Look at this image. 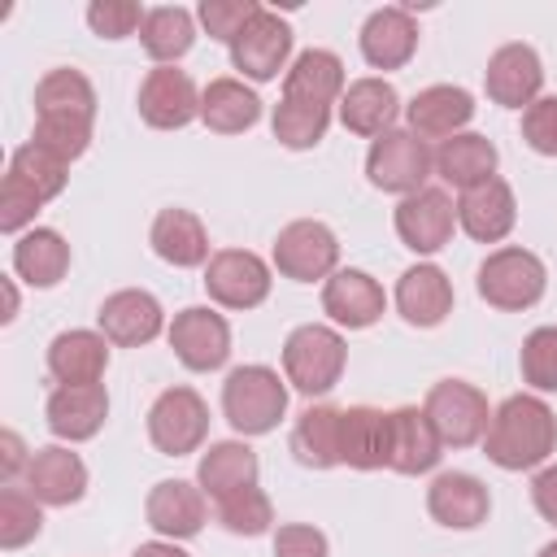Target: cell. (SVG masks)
<instances>
[{
	"instance_id": "obj_1",
	"label": "cell",
	"mask_w": 557,
	"mask_h": 557,
	"mask_svg": "<svg viewBox=\"0 0 557 557\" xmlns=\"http://www.w3.org/2000/svg\"><path fill=\"white\" fill-rule=\"evenodd\" d=\"M483 453L500 470H535L557 453V413L544 396L518 392L492 409Z\"/></svg>"
},
{
	"instance_id": "obj_2",
	"label": "cell",
	"mask_w": 557,
	"mask_h": 557,
	"mask_svg": "<svg viewBox=\"0 0 557 557\" xmlns=\"http://www.w3.org/2000/svg\"><path fill=\"white\" fill-rule=\"evenodd\" d=\"M222 413L235 435H270L287 413V379L274 366H235L222 383Z\"/></svg>"
},
{
	"instance_id": "obj_3",
	"label": "cell",
	"mask_w": 557,
	"mask_h": 557,
	"mask_svg": "<svg viewBox=\"0 0 557 557\" xmlns=\"http://www.w3.org/2000/svg\"><path fill=\"white\" fill-rule=\"evenodd\" d=\"M348 361V344L335 326L322 322H305L283 339V379L300 392V396H326Z\"/></svg>"
},
{
	"instance_id": "obj_4",
	"label": "cell",
	"mask_w": 557,
	"mask_h": 557,
	"mask_svg": "<svg viewBox=\"0 0 557 557\" xmlns=\"http://www.w3.org/2000/svg\"><path fill=\"white\" fill-rule=\"evenodd\" d=\"M479 296L492 305V309H505V313H522L531 305H540L544 287H548V270L544 261L531 252V248H496L483 257L479 265V278H474Z\"/></svg>"
},
{
	"instance_id": "obj_5",
	"label": "cell",
	"mask_w": 557,
	"mask_h": 557,
	"mask_svg": "<svg viewBox=\"0 0 557 557\" xmlns=\"http://www.w3.org/2000/svg\"><path fill=\"white\" fill-rule=\"evenodd\" d=\"M435 170V152L426 148V139H418L409 126L400 131H387L379 139H370V152H366V178L379 187V191H392V196H413L426 187Z\"/></svg>"
},
{
	"instance_id": "obj_6",
	"label": "cell",
	"mask_w": 557,
	"mask_h": 557,
	"mask_svg": "<svg viewBox=\"0 0 557 557\" xmlns=\"http://www.w3.org/2000/svg\"><path fill=\"white\" fill-rule=\"evenodd\" d=\"M431 426L440 431L444 448H470L487 435V422H492V409H487V396L466 383V379H440L431 383L426 400H422Z\"/></svg>"
},
{
	"instance_id": "obj_7",
	"label": "cell",
	"mask_w": 557,
	"mask_h": 557,
	"mask_svg": "<svg viewBox=\"0 0 557 557\" xmlns=\"http://www.w3.org/2000/svg\"><path fill=\"white\" fill-rule=\"evenodd\" d=\"M274 270L292 283H326L339 270V239L318 218H296L274 239Z\"/></svg>"
},
{
	"instance_id": "obj_8",
	"label": "cell",
	"mask_w": 557,
	"mask_h": 557,
	"mask_svg": "<svg viewBox=\"0 0 557 557\" xmlns=\"http://www.w3.org/2000/svg\"><path fill=\"white\" fill-rule=\"evenodd\" d=\"M209 435V405L196 387H165L148 405V440L161 457H187Z\"/></svg>"
},
{
	"instance_id": "obj_9",
	"label": "cell",
	"mask_w": 557,
	"mask_h": 557,
	"mask_svg": "<svg viewBox=\"0 0 557 557\" xmlns=\"http://www.w3.org/2000/svg\"><path fill=\"white\" fill-rule=\"evenodd\" d=\"M174 357L196 370V374H209V370H222L226 357H231V326L218 309L209 305H187L174 313L170 331H165Z\"/></svg>"
},
{
	"instance_id": "obj_10",
	"label": "cell",
	"mask_w": 557,
	"mask_h": 557,
	"mask_svg": "<svg viewBox=\"0 0 557 557\" xmlns=\"http://www.w3.org/2000/svg\"><path fill=\"white\" fill-rule=\"evenodd\" d=\"M270 265L248 248H218L205 265V292L222 309H257L270 296Z\"/></svg>"
},
{
	"instance_id": "obj_11",
	"label": "cell",
	"mask_w": 557,
	"mask_h": 557,
	"mask_svg": "<svg viewBox=\"0 0 557 557\" xmlns=\"http://www.w3.org/2000/svg\"><path fill=\"white\" fill-rule=\"evenodd\" d=\"M392 226L400 235V244L418 257H431L440 252L448 239H453V226H457V205L444 187H422L413 196H405L392 213Z\"/></svg>"
},
{
	"instance_id": "obj_12",
	"label": "cell",
	"mask_w": 557,
	"mask_h": 557,
	"mask_svg": "<svg viewBox=\"0 0 557 557\" xmlns=\"http://www.w3.org/2000/svg\"><path fill=\"white\" fill-rule=\"evenodd\" d=\"M139 117L152 126V131H183L187 122L200 117V91L191 83L187 70H174V65H157L144 74L139 83Z\"/></svg>"
},
{
	"instance_id": "obj_13",
	"label": "cell",
	"mask_w": 557,
	"mask_h": 557,
	"mask_svg": "<svg viewBox=\"0 0 557 557\" xmlns=\"http://www.w3.org/2000/svg\"><path fill=\"white\" fill-rule=\"evenodd\" d=\"M483 87H487V100L500 104V109H527L540 100V87H544V61L531 44H500L492 57H487V70H483Z\"/></svg>"
},
{
	"instance_id": "obj_14",
	"label": "cell",
	"mask_w": 557,
	"mask_h": 557,
	"mask_svg": "<svg viewBox=\"0 0 557 557\" xmlns=\"http://www.w3.org/2000/svg\"><path fill=\"white\" fill-rule=\"evenodd\" d=\"M287 57H292V26H287V17H278L274 9H261V13L244 26V35L231 44V65H235L244 78H252V83L278 78V70L287 65Z\"/></svg>"
},
{
	"instance_id": "obj_15",
	"label": "cell",
	"mask_w": 557,
	"mask_h": 557,
	"mask_svg": "<svg viewBox=\"0 0 557 557\" xmlns=\"http://www.w3.org/2000/svg\"><path fill=\"white\" fill-rule=\"evenodd\" d=\"M96 322H100L104 339L117 344V348H139V344H152L161 331H170L161 300L144 287H122V292L104 296Z\"/></svg>"
},
{
	"instance_id": "obj_16",
	"label": "cell",
	"mask_w": 557,
	"mask_h": 557,
	"mask_svg": "<svg viewBox=\"0 0 557 557\" xmlns=\"http://www.w3.org/2000/svg\"><path fill=\"white\" fill-rule=\"evenodd\" d=\"M44 418H48V431L57 440L83 444V440H91L104 426V418H109V392H104V383H57L48 392Z\"/></svg>"
},
{
	"instance_id": "obj_17",
	"label": "cell",
	"mask_w": 557,
	"mask_h": 557,
	"mask_svg": "<svg viewBox=\"0 0 557 557\" xmlns=\"http://www.w3.org/2000/svg\"><path fill=\"white\" fill-rule=\"evenodd\" d=\"M22 479H26V492L39 505H48V509H65V505L83 500V492H87V466L65 444L35 448L30 453V466L22 470Z\"/></svg>"
},
{
	"instance_id": "obj_18",
	"label": "cell",
	"mask_w": 557,
	"mask_h": 557,
	"mask_svg": "<svg viewBox=\"0 0 557 557\" xmlns=\"http://www.w3.org/2000/svg\"><path fill=\"white\" fill-rule=\"evenodd\" d=\"M144 518L148 527L161 535V540H191L205 531V518H209V505H205V492L200 483H187V479H161L148 500H144Z\"/></svg>"
},
{
	"instance_id": "obj_19",
	"label": "cell",
	"mask_w": 557,
	"mask_h": 557,
	"mask_svg": "<svg viewBox=\"0 0 557 557\" xmlns=\"http://www.w3.org/2000/svg\"><path fill=\"white\" fill-rule=\"evenodd\" d=\"M426 513L448 531H474L487 522L492 496H487L483 479H474L466 470H444L426 487Z\"/></svg>"
},
{
	"instance_id": "obj_20",
	"label": "cell",
	"mask_w": 557,
	"mask_h": 557,
	"mask_svg": "<svg viewBox=\"0 0 557 557\" xmlns=\"http://www.w3.org/2000/svg\"><path fill=\"white\" fill-rule=\"evenodd\" d=\"M383 309H387V296H383L379 278L366 274V270H335L322 283V313L335 326L366 331V326H374L383 318Z\"/></svg>"
},
{
	"instance_id": "obj_21",
	"label": "cell",
	"mask_w": 557,
	"mask_h": 557,
	"mask_svg": "<svg viewBox=\"0 0 557 557\" xmlns=\"http://www.w3.org/2000/svg\"><path fill=\"white\" fill-rule=\"evenodd\" d=\"M474 117V96L466 87H453V83H435V87H422L409 104H405V122L418 139H453L470 126Z\"/></svg>"
},
{
	"instance_id": "obj_22",
	"label": "cell",
	"mask_w": 557,
	"mask_h": 557,
	"mask_svg": "<svg viewBox=\"0 0 557 557\" xmlns=\"http://www.w3.org/2000/svg\"><path fill=\"white\" fill-rule=\"evenodd\" d=\"M513 222H518V200L505 178H487V183L461 191V200H457V226L474 244H500L513 231Z\"/></svg>"
},
{
	"instance_id": "obj_23",
	"label": "cell",
	"mask_w": 557,
	"mask_h": 557,
	"mask_svg": "<svg viewBox=\"0 0 557 557\" xmlns=\"http://www.w3.org/2000/svg\"><path fill=\"white\" fill-rule=\"evenodd\" d=\"M357 39H361V57H366L370 70H400L418 52V22H413L409 9L387 4V9H374L361 22Z\"/></svg>"
},
{
	"instance_id": "obj_24",
	"label": "cell",
	"mask_w": 557,
	"mask_h": 557,
	"mask_svg": "<svg viewBox=\"0 0 557 557\" xmlns=\"http://www.w3.org/2000/svg\"><path fill=\"white\" fill-rule=\"evenodd\" d=\"M396 313L418 331L440 326L453 313V278L431 261L409 265L396 283Z\"/></svg>"
},
{
	"instance_id": "obj_25",
	"label": "cell",
	"mask_w": 557,
	"mask_h": 557,
	"mask_svg": "<svg viewBox=\"0 0 557 557\" xmlns=\"http://www.w3.org/2000/svg\"><path fill=\"white\" fill-rule=\"evenodd\" d=\"M396 117H400V96H396V87L387 78H374V74L357 78L339 96V122L352 135L379 139V135L396 131Z\"/></svg>"
},
{
	"instance_id": "obj_26",
	"label": "cell",
	"mask_w": 557,
	"mask_h": 557,
	"mask_svg": "<svg viewBox=\"0 0 557 557\" xmlns=\"http://www.w3.org/2000/svg\"><path fill=\"white\" fill-rule=\"evenodd\" d=\"M148 244L152 252L174 265V270H196V265H209V231L205 222L191 213V209H161L152 218V231H148Z\"/></svg>"
},
{
	"instance_id": "obj_27",
	"label": "cell",
	"mask_w": 557,
	"mask_h": 557,
	"mask_svg": "<svg viewBox=\"0 0 557 557\" xmlns=\"http://www.w3.org/2000/svg\"><path fill=\"white\" fill-rule=\"evenodd\" d=\"M344 96V61L326 48H305L283 74V100L331 109Z\"/></svg>"
},
{
	"instance_id": "obj_28",
	"label": "cell",
	"mask_w": 557,
	"mask_h": 557,
	"mask_svg": "<svg viewBox=\"0 0 557 557\" xmlns=\"http://www.w3.org/2000/svg\"><path fill=\"white\" fill-rule=\"evenodd\" d=\"M292 453L309 470L344 466V409L339 405H309L292 426Z\"/></svg>"
},
{
	"instance_id": "obj_29",
	"label": "cell",
	"mask_w": 557,
	"mask_h": 557,
	"mask_svg": "<svg viewBox=\"0 0 557 557\" xmlns=\"http://www.w3.org/2000/svg\"><path fill=\"white\" fill-rule=\"evenodd\" d=\"M444 457V440L440 431L431 426L426 409L418 405H400L392 409V466L396 474H426L435 470Z\"/></svg>"
},
{
	"instance_id": "obj_30",
	"label": "cell",
	"mask_w": 557,
	"mask_h": 557,
	"mask_svg": "<svg viewBox=\"0 0 557 557\" xmlns=\"http://www.w3.org/2000/svg\"><path fill=\"white\" fill-rule=\"evenodd\" d=\"M109 370V339L104 331H61L48 344V374L57 383H100Z\"/></svg>"
},
{
	"instance_id": "obj_31",
	"label": "cell",
	"mask_w": 557,
	"mask_h": 557,
	"mask_svg": "<svg viewBox=\"0 0 557 557\" xmlns=\"http://www.w3.org/2000/svg\"><path fill=\"white\" fill-rule=\"evenodd\" d=\"M496 161H500L496 144L479 131H461L435 148V174L457 191H470V187L496 178Z\"/></svg>"
},
{
	"instance_id": "obj_32",
	"label": "cell",
	"mask_w": 557,
	"mask_h": 557,
	"mask_svg": "<svg viewBox=\"0 0 557 557\" xmlns=\"http://www.w3.org/2000/svg\"><path fill=\"white\" fill-rule=\"evenodd\" d=\"M344 466L348 470L392 466V413H383L374 405L344 409Z\"/></svg>"
},
{
	"instance_id": "obj_33",
	"label": "cell",
	"mask_w": 557,
	"mask_h": 557,
	"mask_svg": "<svg viewBox=\"0 0 557 557\" xmlns=\"http://www.w3.org/2000/svg\"><path fill=\"white\" fill-rule=\"evenodd\" d=\"M200 122L218 135H244L261 122V96L244 78H209L200 91Z\"/></svg>"
},
{
	"instance_id": "obj_34",
	"label": "cell",
	"mask_w": 557,
	"mask_h": 557,
	"mask_svg": "<svg viewBox=\"0 0 557 557\" xmlns=\"http://www.w3.org/2000/svg\"><path fill=\"white\" fill-rule=\"evenodd\" d=\"M13 274L30 287H57L70 274V244L52 226H30L13 244Z\"/></svg>"
},
{
	"instance_id": "obj_35",
	"label": "cell",
	"mask_w": 557,
	"mask_h": 557,
	"mask_svg": "<svg viewBox=\"0 0 557 557\" xmlns=\"http://www.w3.org/2000/svg\"><path fill=\"white\" fill-rule=\"evenodd\" d=\"M257 453L244 444V440H218L200 453V466H196V483L205 496L222 500L239 487H252L257 483Z\"/></svg>"
},
{
	"instance_id": "obj_36",
	"label": "cell",
	"mask_w": 557,
	"mask_h": 557,
	"mask_svg": "<svg viewBox=\"0 0 557 557\" xmlns=\"http://www.w3.org/2000/svg\"><path fill=\"white\" fill-rule=\"evenodd\" d=\"M35 117H83L96 122V87L87 74L61 65L48 70L35 87Z\"/></svg>"
},
{
	"instance_id": "obj_37",
	"label": "cell",
	"mask_w": 557,
	"mask_h": 557,
	"mask_svg": "<svg viewBox=\"0 0 557 557\" xmlns=\"http://www.w3.org/2000/svg\"><path fill=\"white\" fill-rule=\"evenodd\" d=\"M139 44H144V52H148L157 65H174V61L187 57L191 44H196V13L183 9V4L148 9L144 26H139Z\"/></svg>"
},
{
	"instance_id": "obj_38",
	"label": "cell",
	"mask_w": 557,
	"mask_h": 557,
	"mask_svg": "<svg viewBox=\"0 0 557 557\" xmlns=\"http://www.w3.org/2000/svg\"><path fill=\"white\" fill-rule=\"evenodd\" d=\"M4 174H13L17 183H26V187L48 205L52 196H61V191H65L70 165H65L61 157H52L48 148H39L35 139H26L22 148H13V157H9V170H4Z\"/></svg>"
},
{
	"instance_id": "obj_39",
	"label": "cell",
	"mask_w": 557,
	"mask_h": 557,
	"mask_svg": "<svg viewBox=\"0 0 557 557\" xmlns=\"http://www.w3.org/2000/svg\"><path fill=\"white\" fill-rule=\"evenodd\" d=\"M326 126H331V109H313V104H296V100H278L274 113H270V131L283 148H318L326 139Z\"/></svg>"
},
{
	"instance_id": "obj_40",
	"label": "cell",
	"mask_w": 557,
	"mask_h": 557,
	"mask_svg": "<svg viewBox=\"0 0 557 557\" xmlns=\"http://www.w3.org/2000/svg\"><path fill=\"white\" fill-rule=\"evenodd\" d=\"M218 527L222 531H231V535H265L270 527H274V505H270V496L252 483V487H239V492H231V496H222L218 500Z\"/></svg>"
},
{
	"instance_id": "obj_41",
	"label": "cell",
	"mask_w": 557,
	"mask_h": 557,
	"mask_svg": "<svg viewBox=\"0 0 557 557\" xmlns=\"http://www.w3.org/2000/svg\"><path fill=\"white\" fill-rule=\"evenodd\" d=\"M44 531V505L26 487H4L0 492V548H22Z\"/></svg>"
},
{
	"instance_id": "obj_42",
	"label": "cell",
	"mask_w": 557,
	"mask_h": 557,
	"mask_svg": "<svg viewBox=\"0 0 557 557\" xmlns=\"http://www.w3.org/2000/svg\"><path fill=\"white\" fill-rule=\"evenodd\" d=\"M518 366H522V383L535 396L540 392H557V326H535L522 339Z\"/></svg>"
},
{
	"instance_id": "obj_43",
	"label": "cell",
	"mask_w": 557,
	"mask_h": 557,
	"mask_svg": "<svg viewBox=\"0 0 557 557\" xmlns=\"http://www.w3.org/2000/svg\"><path fill=\"white\" fill-rule=\"evenodd\" d=\"M30 139L70 165V161H78L87 152L91 122H83V117H35V135Z\"/></svg>"
},
{
	"instance_id": "obj_44",
	"label": "cell",
	"mask_w": 557,
	"mask_h": 557,
	"mask_svg": "<svg viewBox=\"0 0 557 557\" xmlns=\"http://www.w3.org/2000/svg\"><path fill=\"white\" fill-rule=\"evenodd\" d=\"M257 13H261L257 0H200V9H196V17H200V26L209 30V39H218V44H226V48L244 35V26H248Z\"/></svg>"
},
{
	"instance_id": "obj_45",
	"label": "cell",
	"mask_w": 557,
	"mask_h": 557,
	"mask_svg": "<svg viewBox=\"0 0 557 557\" xmlns=\"http://www.w3.org/2000/svg\"><path fill=\"white\" fill-rule=\"evenodd\" d=\"M144 9L135 0H91L87 4V26L100 35V39H126L144 26Z\"/></svg>"
},
{
	"instance_id": "obj_46",
	"label": "cell",
	"mask_w": 557,
	"mask_h": 557,
	"mask_svg": "<svg viewBox=\"0 0 557 557\" xmlns=\"http://www.w3.org/2000/svg\"><path fill=\"white\" fill-rule=\"evenodd\" d=\"M39 209H44V200L26 183H17L13 174H4V183H0V231L4 235H26Z\"/></svg>"
},
{
	"instance_id": "obj_47",
	"label": "cell",
	"mask_w": 557,
	"mask_h": 557,
	"mask_svg": "<svg viewBox=\"0 0 557 557\" xmlns=\"http://www.w3.org/2000/svg\"><path fill=\"white\" fill-rule=\"evenodd\" d=\"M522 139L540 157H557V96H540L522 109Z\"/></svg>"
},
{
	"instance_id": "obj_48",
	"label": "cell",
	"mask_w": 557,
	"mask_h": 557,
	"mask_svg": "<svg viewBox=\"0 0 557 557\" xmlns=\"http://www.w3.org/2000/svg\"><path fill=\"white\" fill-rule=\"evenodd\" d=\"M274 557H331V544L309 522H283L274 531Z\"/></svg>"
},
{
	"instance_id": "obj_49",
	"label": "cell",
	"mask_w": 557,
	"mask_h": 557,
	"mask_svg": "<svg viewBox=\"0 0 557 557\" xmlns=\"http://www.w3.org/2000/svg\"><path fill=\"white\" fill-rule=\"evenodd\" d=\"M531 505L544 522L557 527V466H540L531 479Z\"/></svg>"
},
{
	"instance_id": "obj_50",
	"label": "cell",
	"mask_w": 557,
	"mask_h": 557,
	"mask_svg": "<svg viewBox=\"0 0 557 557\" xmlns=\"http://www.w3.org/2000/svg\"><path fill=\"white\" fill-rule=\"evenodd\" d=\"M0 444H4V474H17V470H26V466H30V457H26L22 440H17V431H4V435H0Z\"/></svg>"
},
{
	"instance_id": "obj_51",
	"label": "cell",
	"mask_w": 557,
	"mask_h": 557,
	"mask_svg": "<svg viewBox=\"0 0 557 557\" xmlns=\"http://www.w3.org/2000/svg\"><path fill=\"white\" fill-rule=\"evenodd\" d=\"M131 557H191L187 548H178L174 540H148V544H139Z\"/></svg>"
},
{
	"instance_id": "obj_52",
	"label": "cell",
	"mask_w": 557,
	"mask_h": 557,
	"mask_svg": "<svg viewBox=\"0 0 557 557\" xmlns=\"http://www.w3.org/2000/svg\"><path fill=\"white\" fill-rule=\"evenodd\" d=\"M4 292H9V318H13V313H17V292H13V283H4ZM9 318H4V322H9Z\"/></svg>"
},
{
	"instance_id": "obj_53",
	"label": "cell",
	"mask_w": 557,
	"mask_h": 557,
	"mask_svg": "<svg viewBox=\"0 0 557 557\" xmlns=\"http://www.w3.org/2000/svg\"><path fill=\"white\" fill-rule=\"evenodd\" d=\"M535 557H557V540H548V544H544V548H540Z\"/></svg>"
}]
</instances>
